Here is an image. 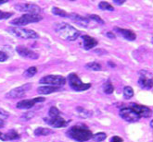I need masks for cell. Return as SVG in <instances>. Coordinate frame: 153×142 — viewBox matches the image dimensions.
<instances>
[{
  "instance_id": "9a60e30c",
  "label": "cell",
  "mask_w": 153,
  "mask_h": 142,
  "mask_svg": "<svg viewBox=\"0 0 153 142\" xmlns=\"http://www.w3.org/2000/svg\"><path fill=\"white\" fill-rule=\"evenodd\" d=\"M70 19L73 20L75 24L81 26V27H85L86 28L88 24H89V20L86 19V18H84L82 16H80L78 14H75V13H71V14H69V17Z\"/></svg>"
},
{
  "instance_id": "30bf717a",
  "label": "cell",
  "mask_w": 153,
  "mask_h": 142,
  "mask_svg": "<svg viewBox=\"0 0 153 142\" xmlns=\"http://www.w3.org/2000/svg\"><path fill=\"white\" fill-rule=\"evenodd\" d=\"M120 116L123 120H125L126 122H129V123H136V122L139 121V119H140L139 115L134 111H133L130 107H123V108H121Z\"/></svg>"
},
{
  "instance_id": "e0dca14e",
  "label": "cell",
  "mask_w": 153,
  "mask_h": 142,
  "mask_svg": "<svg viewBox=\"0 0 153 142\" xmlns=\"http://www.w3.org/2000/svg\"><path fill=\"white\" fill-rule=\"evenodd\" d=\"M82 39H83V43H84V48L85 50H90V49L96 47L98 43L95 38L89 36V35H84Z\"/></svg>"
},
{
  "instance_id": "8992f818",
  "label": "cell",
  "mask_w": 153,
  "mask_h": 142,
  "mask_svg": "<svg viewBox=\"0 0 153 142\" xmlns=\"http://www.w3.org/2000/svg\"><path fill=\"white\" fill-rule=\"evenodd\" d=\"M39 83L61 88V86L65 85L66 78L62 76H59V75H48V76L43 77L39 81Z\"/></svg>"
},
{
  "instance_id": "603a6c76",
  "label": "cell",
  "mask_w": 153,
  "mask_h": 142,
  "mask_svg": "<svg viewBox=\"0 0 153 142\" xmlns=\"http://www.w3.org/2000/svg\"><path fill=\"white\" fill-rule=\"evenodd\" d=\"M134 96V90L132 89V87L130 86H126L123 88V97L125 99H131Z\"/></svg>"
},
{
  "instance_id": "9c48e42d",
  "label": "cell",
  "mask_w": 153,
  "mask_h": 142,
  "mask_svg": "<svg viewBox=\"0 0 153 142\" xmlns=\"http://www.w3.org/2000/svg\"><path fill=\"white\" fill-rule=\"evenodd\" d=\"M138 84L142 89L151 90L152 89V74L147 70H141L139 72Z\"/></svg>"
},
{
  "instance_id": "d6986e66",
  "label": "cell",
  "mask_w": 153,
  "mask_h": 142,
  "mask_svg": "<svg viewBox=\"0 0 153 142\" xmlns=\"http://www.w3.org/2000/svg\"><path fill=\"white\" fill-rule=\"evenodd\" d=\"M4 137H5V141L14 140V139L20 138V134L15 129H10L8 132L4 133Z\"/></svg>"
},
{
  "instance_id": "83f0119b",
  "label": "cell",
  "mask_w": 153,
  "mask_h": 142,
  "mask_svg": "<svg viewBox=\"0 0 153 142\" xmlns=\"http://www.w3.org/2000/svg\"><path fill=\"white\" fill-rule=\"evenodd\" d=\"M59 115H60V112L57 107H55V106L50 107L48 111V117H57L59 116Z\"/></svg>"
},
{
  "instance_id": "7402d4cb",
  "label": "cell",
  "mask_w": 153,
  "mask_h": 142,
  "mask_svg": "<svg viewBox=\"0 0 153 142\" xmlns=\"http://www.w3.org/2000/svg\"><path fill=\"white\" fill-rule=\"evenodd\" d=\"M85 67L89 70H93V71H98L101 69V65L97 62H90L85 65Z\"/></svg>"
},
{
  "instance_id": "52a82bcc",
  "label": "cell",
  "mask_w": 153,
  "mask_h": 142,
  "mask_svg": "<svg viewBox=\"0 0 153 142\" xmlns=\"http://www.w3.org/2000/svg\"><path fill=\"white\" fill-rule=\"evenodd\" d=\"M31 88H32V84H30V83H27V84L22 85L20 87L14 88L6 94V98H7V99H21L26 95L27 91H30Z\"/></svg>"
},
{
  "instance_id": "74e56055",
  "label": "cell",
  "mask_w": 153,
  "mask_h": 142,
  "mask_svg": "<svg viewBox=\"0 0 153 142\" xmlns=\"http://www.w3.org/2000/svg\"><path fill=\"white\" fill-rule=\"evenodd\" d=\"M5 127V121L3 119H0V128Z\"/></svg>"
},
{
  "instance_id": "2e32d148",
  "label": "cell",
  "mask_w": 153,
  "mask_h": 142,
  "mask_svg": "<svg viewBox=\"0 0 153 142\" xmlns=\"http://www.w3.org/2000/svg\"><path fill=\"white\" fill-rule=\"evenodd\" d=\"M114 31H116L117 32H119L124 39H126L128 41H134V40L137 39V34L134 33L133 31H131V30H128V29H121V28L116 27L114 29Z\"/></svg>"
},
{
  "instance_id": "277c9868",
  "label": "cell",
  "mask_w": 153,
  "mask_h": 142,
  "mask_svg": "<svg viewBox=\"0 0 153 142\" xmlns=\"http://www.w3.org/2000/svg\"><path fill=\"white\" fill-rule=\"evenodd\" d=\"M68 82L70 87L75 91H84L91 88V84L82 82L78 75L75 73H71L68 76Z\"/></svg>"
},
{
  "instance_id": "4dcf8cb0",
  "label": "cell",
  "mask_w": 153,
  "mask_h": 142,
  "mask_svg": "<svg viewBox=\"0 0 153 142\" xmlns=\"http://www.w3.org/2000/svg\"><path fill=\"white\" fill-rule=\"evenodd\" d=\"M12 16H13V13H11V12H5V11L0 10V20L10 19V18Z\"/></svg>"
},
{
  "instance_id": "5bb4252c",
  "label": "cell",
  "mask_w": 153,
  "mask_h": 142,
  "mask_svg": "<svg viewBox=\"0 0 153 142\" xmlns=\"http://www.w3.org/2000/svg\"><path fill=\"white\" fill-rule=\"evenodd\" d=\"M130 108L133 111L136 112L140 116V118L141 117H149L151 114V109H149V107L144 106V105H139L137 103H131Z\"/></svg>"
},
{
  "instance_id": "d590c367",
  "label": "cell",
  "mask_w": 153,
  "mask_h": 142,
  "mask_svg": "<svg viewBox=\"0 0 153 142\" xmlns=\"http://www.w3.org/2000/svg\"><path fill=\"white\" fill-rule=\"evenodd\" d=\"M125 1H124V0H113V3L114 4H117V5H123V3H124Z\"/></svg>"
},
{
  "instance_id": "5b68a950",
  "label": "cell",
  "mask_w": 153,
  "mask_h": 142,
  "mask_svg": "<svg viewBox=\"0 0 153 142\" xmlns=\"http://www.w3.org/2000/svg\"><path fill=\"white\" fill-rule=\"evenodd\" d=\"M43 20V17L40 15H33V14H24L20 18L13 20L10 21V24L14 25L15 27H21L25 26L29 23H35Z\"/></svg>"
},
{
  "instance_id": "6da1fadb",
  "label": "cell",
  "mask_w": 153,
  "mask_h": 142,
  "mask_svg": "<svg viewBox=\"0 0 153 142\" xmlns=\"http://www.w3.org/2000/svg\"><path fill=\"white\" fill-rule=\"evenodd\" d=\"M66 135L73 140L78 142H85L92 138V132L88 128V127L85 124H76V125L71 127L67 132Z\"/></svg>"
},
{
  "instance_id": "f1b7e54d",
  "label": "cell",
  "mask_w": 153,
  "mask_h": 142,
  "mask_svg": "<svg viewBox=\"0 0 153 142\" xmlns=\"http://www.w3.org/2000/svg\"><path fill=\"white\" fill-rule=\"evenodd\" d=\"M52 12H53V14L59 16V17H69V14L66 11H64L63 10H60L59 7H53Z\"/></svg>"
},
{
  "instance_id": "7c38bea8",
  "label": "cell",
  "mask_w": 153,
  "mask_h": 142,
  "mask_svg": "<svg viewBox=\"0 0 153 142\" xmlns=\"http://www.w3.org/2000/svg\"><path fill=\"white\" fill-rule=\"evenodd\" d=\"M45 101H46V99L44 97H37V98L28 99V100H22L17 103L16 107L19 109H31L37 102H43Z\"/></svg>"
},
{
  "instance_id": "836d02e7",
  "label": "cell",
  "mask_w": 153,
  "mask_h": 142,
  "mask_svg": "<svg viewBox=\"0 0 153 142\" xmlns=\"http://www.w3.org/2000/svg\"><path fill=\"white\" fill-rule=\"evenodd\" d=\"M33 116V113H24V115L22 116V118H24L25 120H29V119H31L32 117Z\"/></svg>"
},
{
  "instance_id": "7a4b0ae2",
  "label": "cell",
  "mask_w": 153,
  "mask_h": 142,
  "mask_svg": "<svg viewBox=\"0 0 153 142\" xmlns=\"http://www.w3.org/2000/svg\"><path fill=\"white\" fill-rule=\"evenodd\" d=\"M55 31L58 34V36L67 42L75 41L80 36V31H78L74 26L70 25L66 22H58L55 24Z\"/></svg>"
},
{
  "instance_id": "f35d334b",
  "label": "cell",
  "mask_w": 153,
  "mask_h": 142,
  "mask_svg": "<svg viewBox=\"0 0 153 142\" xmlns=\"http://www.w3.org/2000/svg\"><path fill=\"white\" fill-rule=\"evenodd\" d=\"M7 2H8L7 0H0V5L5 4V3H7Z\"/></svg>"
},
{
  "instance_id": "484cf974",
  "label": "cell",
  "mask_w": 153,
  "mask_h": 142,
  "mask_svg": "<svg viewBox=\"0 0 153 142\" xmlns=\"http://www.w3.org/2000/svg\"><path fill=\"white\" fill-rule=\"evenodd\" d=\"M98 7L100 8L101 10H109V11H113L114 10V7L108 2L105 1H101L98 4Z\"/></svg>"
},
{
  "instance_id": "3957f363",
  "label": "cell",
  "mask_w": 153,
  "mask_h": 142,
  "mask_svg": "<svg viewBox=\"0 0 153 142\" xmlns=\"http://www.w3.org/2000/svg\"><path fill=\"white\" fill-rule=\"evenodd\" d=\"M7 31L11 35L21 39H38L39 34L30 29H25L22 27H10Z\"/></svg>"
},
{
  "instance_id": "d4e9b609",
  "label": "cell",
  "mask_w": 153,
  "mask_h": 142,
  "mask_svg": "<svg viewBox=\"0 0 153 142\" xmlns=\"http://www.w3.org/2000/svg\"><path fill=\"white\" fill-rule=\"evenodd\" d=\"M103 90H104V92L106 94H111L114 91V87L112 85V83L111 82V81H106V83L104 84L103 86Z\"/></svg>"
},
{
  "instance_id": "f546056e",
  "label": "cell",
  "mask_w": 153,
  "mask_h": 142,
  "mask_svg": "<svg viewBox=\"0 0 153 142\" xmlns=\"http://www.w3.org/2000/svg\"><path fill=\"white\" fill-rule=\"evenodd\" d=\"M87 18H89V20H95L96 22H97L98 24H101V25H104L105 24V21L101 19V18L100 16H97V15H88Z\"/></svg>"
},
{
  "instance_id": "8d00e7d4",
  "label": "cell",
  "mask_w": 153,
  "mask_h": 142,
  "mask_svg": "<svg viewBox=\"0 0 153 142\" xmlns=\"http://www.w3.org/2000/svg\"><path fill=\"white\" fill-rule=\"evenodd\" d=\"M106 34H107V36H108V37H110V38H111V39H114V38H115V35H114L112 32H111V31L107 32Z\"/></svg>"
},
{
  "instance_id": "ba28073f",
  "label": "cell",
  "mask_w": 153,
  "mask_h": 142,
  "mask_svg": "<svg viewBox=\"0 0 153 142\" xmlns=\"http://www.w3.org/2000/svg\"><path fill=\"white\" fill-rule=\"evenodd\" d=\"M14 7L21 12H27L26 14L39 15V13L42 12V8L38 5L33 3H20L15 5Z\"/></svg>"
},
{
  "instance_id": "ab89813d",
  "label": "cell",
  "mask_w": 153,
  "mask_h": 142,
  "mask_svg": "<svg viewBox=\"0 0 153 142\" xmlns=\"http://www.w3.org/2000/svg\"><path fill=\"white\" fill-rule=\"evenodd\" d=\"M109 65H110L111 67H115V65H114V64H111V62H109Z\"/></svg>"
},
{
  "instance_id": "4fadbf2b",
  "label": "cell",
  "mask_w": 153,
  "mask_h": 142,
  "mask_svg": "<svg viewBox=\"0 0 153 142\" xmlns=\"http://www.w3.org/2000/svg\"><path fill=\"white\" fill-rule=\"evenodd\" d=\"M45 122H46L48 125H49L50 127H54V128H59V127H66L68 125V122L62 118L60 115L57 117H45L44 118Z\"/></svg>"
},
{
  "instance_id": "1f68e13d",
  "label": "cell",
  "mask_w": 153,
  "mask_h": 142,
  "mask_svg": "<svg viewBox=\"0 0 153 142\" xmlns=\"http://www.w3.org/2000/svg\"><path fill=\"white\" fill-rule=\"evenodd\" d=\"M8 116H10V113H7V111L3 110L0 108V119H3V118H7Z\"/></svg>"
},
{
  "instance_id": "d6a6232c",
  "label": "cell",
  "mask_w": 153,
  "mask_h": 142,
  "mask_svg": "<svg viewBox=\"0 0 153 142\" xmlns=\"http://www.w3.org/2000/svg\"><path fill=\"white\" fill-rule=\"evenodd\" d=\"M7 58H8V56L6 54V53L0 51V62H5L7 60Z\"/></svg>"
},
{
  "instance_id": "44dd1931",
  "label": "cell",
  "mask_w": 153,
  "mask_h": 142,
  "mask_svg": "<svg viewBox=\"0 0 153 142\" xmlns=\"http://www.w3.org/2000/svg\"><path fill=\"white\" fill-rule=\"evenodd\" d=\"M52 133V130L49 128H45V127H38L34 130V135L35 136H48Z\"/></svg>"
},
{
  "instance_id": "ffe728a7",
  "label": "cell",
  "mask_w": 153,
  "mask_h": 142,
  "mask_svg": "<svg viewBox=\"0 0 153 142\" xmlns=\"http://www.w3.org/2000/svg\"><path fill=\"white\" fill-rule=\"evenodd\" d=\"M76 113H78V116L81 118H87V117L92 116L91 112L83 108V107H81V106H78V107L76 108Z\"/></svg>"
},
{
  "instance_id": "4316f807",
  "label": "cell",
  "mask_w": 153,
  "mask_h": 142,
  "mask_svg": "<svg viewBox=\"0 0 153 142\" xmlns=\"http://www.w3.org/2000/svg\"><path fill=\"white\" fill-rule=\"evenodd\" d=\"M107 138L106 133L104 132H100V133H97V134L92 136V139L95 140L96 142H101L103 140H105Z\"/></svg>"
},
{
  "instance_id": "ac0fdd59",
  "label": "cell",
  "mask_w": 153,
  "mask_h": 142,
  "mask_svg": "<svg viewBox=\"0 0 153 142\" xmlns=\"http://www.w3.org/2000/svg\"><path fill=\"white\" fill-rule=\"evenodd\" d=\"M60 87H55V86H40L37 89V91L39 94H51L53 92H56L60 91Z\"/></svg>"
},
{
  "instance_id": "8fae6325",
  "label": "cell",
  "mask_w": 153,
  "mask_h": 142,
  "mask_svg": "<svg viewBox=\"0 0 153 142\" xmlns=\"http://www.w3.org/2000/svg\"><path fill=\"white\" fill-rule=\"evenodd\" d=\"M16 51L22 57L27 58V59H32V60H36L38 59L39 56L37 53H35L34 51L27 48L26 46L23 45H19L16 47Z\"/></svg>"
},
{
  "instance_id": "e575fe53",
  "label": "cell",
  "mask_w": 153,
  "mask_h": 142,
  "mask_svg": "<svg viewBox=\"0 0 153 142\" xmlns=\"http://www.w3.org/2000/svg\"><path fill=\"white\" fill-rule=\"evenodd\" d=\"M111 142H123V138H120L119 136H114L111 138Z\"/></svg>"
},
{
  "instance_id": "cb8c5ba5",
  "label": "cell",
  "mask_w": 153,
  "mask_h": 142,
  "mask_svg": "<svg viewBox=\"0 0 153 142\" xmlns=\"http://www.w3.org/2000/svg\"><path fill=\"white\" fill-rule=\"evenodd\" d=\"M36 73H37V68L35 67H29L28 69H26L24 71L23 76L25 78H32V77H33Z\"/></svg>"
}]
</instances>
